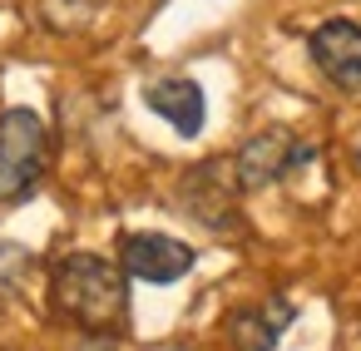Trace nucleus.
Segmentation results:
<instances>
[{
  "label": "nucleus",
  "mask_w": 361,
  "mask_h": 351,
  "mask_svg": "<svg viewBox=\"0 0 361 351\" xmlns=\"http://www.w3.org/2000/svg\"><path fill=\"white\" fill-rule=\"evenodd\" d=\"M124 267L99 257V252H70L55 262L50 272V292H55V307L60 316H70L75 326L104 336L124 321L129 312V287H124Z\"/></svg>",
  "instance_id": "nucleus-1"
},
{
  "label": "nucleus",
  "mask_w": 361,
  "mask_h": 351,
  "mask_svg": "<svg viewBox=\"0 0 361 351\" xmlns=\"http://www.w3.org/2000/svg\"><path fill=\"white\" fill-rule=\"evenodd\" d=\"M50 159V134L35 109L0 114V203H20L35 193Z\"/></svg>",
  "instance_id": "nucleus-2"
},
{
  "label": "nucleus",
  "mask_w": 361,
  "mask_h": 351,
  "mask_svg": "<svg viewBox=\"0 0 361 351\" xmlns=\"http://www.w3.org/2000/svg\"><path fill=\"white\" fill-rule=\"evenodd\" d=\"M307 159H317L312 144L292 139L287 129H262V134H252V139L233 154V178H238L243 193H252V188H267V183L287 178V173L302 168Z\"/></svg>",
  "instance_id": "nucleus-3"
},
{
  "label": "nucleus",
  "mask_w": 361,
  "mask_h": 351,
  "mask_svg": "<svg viewBox=\"0 0 361 351\" xmlns=\"http://www.w3.org/2000/svg\"><path fill=\"white\" fill-rule=\"evenodd\" d=\"M119 267L139 282L164 287V282H178L193 272V247L169 238V233H129L119 242Z\"/></svg>",
  "instance_id": "nucleus-4"
},
{
  "label": "nucleus",
  "mask_w": 361,
  "mask_h": 351,
  "mask_svg": "<svg viewBox=\"0 0 361 351\" xmlns=\"http://www.w3.org/2000/svg\"><path fill=\"white\" fill-rule=\"evenodd\" d=\"M312 65L336 85V90H361V25L356 20H326L307 40Z\"/></svg>",
  "instance_id": "nucleus-5"
},
{
  "label": "nucleus",
  "mask_w": 361,
  "mask_h": 351,
  "mask_svg": "<svg viewBox=\"0 0 361 351\" xmlns=\"http://www.w3.org/2000/svg\"><path fill=\"white\" fill-rule=\"evenodd\" d=\"M292 316H297V307H292L287 297H272V302H262V307L233 312V316H228V336H233L238 351H272V346L282 341V331L292 326Z\"/></svg>",
  "instance_id": "nucleus-6"
},
{
  "label": "nucleus",
  "mask_w": 361,
  "mask_h": 351,
  "mask_svg": "<svg viewBox=\"0 0 361 351\" xmlns=\"http://www.w3.org/2000/svg\"><path fill=\"white\" fill-rule=\"evenodd\" d=\"M144 104L159 114V119H169L183 139H193L198 129H203V90L193 85V80H183V75H173V80H154L149 90H144Z\"/></svg>",
  "instance_id": "nucleus-7"
},
{
  "label": "nucleus",
  "mask_w": 361,
  "mask_h": 351,
  "mask_svg": "<svg viewBox=\"0 0 361 351\" xmlns=\"http://www.w3.org/2000/svg\"><path fill=\"white\" fill-rule=\"evenodd\" d=\"M213 173H218V164L193 168L183 183V203L193 208V218L203 228H228L233 223V183H213Z\"/></svg>",
  "instance_id": "nucleus-8"
}]
</instances>
